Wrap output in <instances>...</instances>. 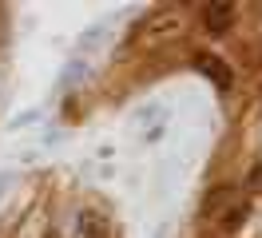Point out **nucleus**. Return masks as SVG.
I'll return each instance as SVG.
<instances>
[{"instance_id":"obj_1","label":"nucleus","mask_w":262,"mask_h":238,"mask_svg":"<svg viewBox=\"0 0 262 238\" xmlns=\"http://www.w3.org/2000/svg\"><path fill=\"white\" fill-rule=\"evenodd\" d=\"M195 68H199V72H203L207 79H211L219 92H230L234 76H230V68H227L223 60H219V56H195Z\"/></svg>"},{"instance_id":"obj_2","label":"nucleus","mask_w":262,"mask_h":238,"mask_svg":"<svg viewBox=\"0 0 262 238\" xmlns=\"http://www.w3.org/2000/svg\"><path fill=\"white\" fill-rule=\"evenodd\" d=\"M230 24H234V8L230 4H207L203 8V32L223 36V32H230Z\"/></svg>"},{"instance_id":"obj_3","label":"nucleus","mask_w":262,"mask_h":238,"mask_svg":"<svg viewBox=\"0 0 262 238\" xmlns=\"http://www.w3.org/2000/svg\"><path fill=\"white\" fill-rule=\"evenodd\" d=\"M76 230H80V238H112V226H107V219H99L96 210H83L80 222H76Z\"/></svg>"},{"instance_id":"obj_4","label":"nucleus","mask_w":262,"mask_h":238,"mask_svg":"<svg viewBox=\"0 0 262 238\" xmlns=\"http://www.w3.org/2000/svg\"><path fill=\"white\" fill-rule=\"evenodd\" d=\"M243 222H246V206H230L227 219H223V226H227V230H238Z\"/></svg>"}]
</instances>
